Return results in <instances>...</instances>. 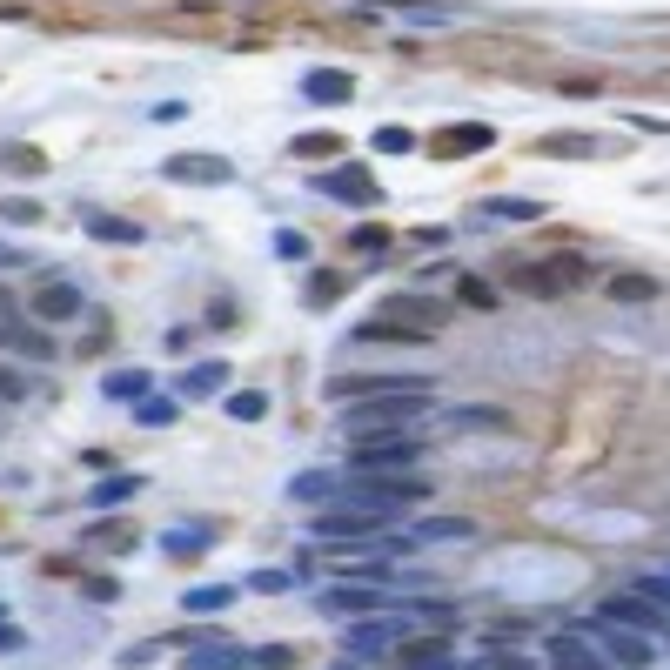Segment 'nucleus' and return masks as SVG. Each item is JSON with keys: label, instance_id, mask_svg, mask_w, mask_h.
Segmentation results:
<instances>
[{"label": "nucleus", "instance_id": "obj_14", "mask_svg": "<svg viewBox=\"0 0 670 670\" xmlns=\"http://www.w3.org/2000/svg\"><path fill=\"white\" fill-rule=\"evenodd\" d=\"M88 309V295L74 289V282H47L41 295H34V315H41V322H67V315H81Z\"/></svg>", "mask_w": 670, "mask_h": 670}, {"label": "nucleus", "instance_id": "obj_20", "mask_svg": "<svg viewBox=\"0 0 670 670\" xmlns=\"http://www.w3.org/2000/svg\"><path fill=\"white\" fill-rule=\"evenodd\" d=\"M208 543H215V530H208V523H175V530L161 536V550H168V557H201Z\"/></svg>", "mask_w": 670, "mask_h": 670}, {"label": "nucleus", "instance_id": "obj_24", "mask_svg": "<svg viewBox=\"0 0 670 670\" xmlns=\"http://www.w3.org/2000/svg\"><path fill=\"white\" fill-rule=\"evenodd\" d=\"M88 235H94V242H108V248H134V242H141V228L121 222V215H88Z\"/></svg>", "mask_w": 670, "mask_h": 670}, {"label": "nucleus", "instance_id": "obj_30", "mask_svg": "<svg viewBox=\"0 0 670 670\" xmlns=\"http://www.w3.org/2000/svg\"><path fill=\"white\" fill-rule=\"evenodd\" d=\"M503 409H449V429H503Z\"/></svg>", "mask_w": 670, "mask_h": 670}, {"label": "nucleus", "instance_id": "obj_42", "mask_svg": "<svg viewBox=\"0 0 670 670\" xmlns=\"http://www.w3.org/2000/svg\"><path fill=\"white\" fill-rule=\"evenodd\" d=\"M81 590H88L94 603H114V590H121V583H114V577H88V583H81Z\"/></svg>", "mask_w": 670, "mask_h": 670}, {"label": "nucleus", "instance_id": "obj_36", "mask_svg": "<svg viewBox=\"0 0 670 670\" xmlns=\"http://www.w3.org/2000/svg\"><path fill=\"white\" fill-rule=\"evenodd\" d=\"M536 155H597V141H583V134H550Z\"/></svg>", "mask_w": 670, "mask_h": 670}, {"label": "nucleus", "instance_id": "obj_16", "mask_svg": "<svg viewBox=\"0 0 670 670\" xmlns=\"http://www.w3.org/2000/svg\"><path fill=\"white\" fill-rule=\"evenodd\" d=\"M550 664H557V670H617V664H610V657H603V650H590V644H583L577 630L550 644Z\"/></svg>", "mask_w": 670, "mask_h": 670}, {"label": "nucleus", "instance_id": "obj_17", "mask_svg": "<svg viewBox=\"0 0 670 670\" xmlns=\"http://www.w3.org/2000/svg\"><path fill=\"white\" fill-rule=\"evenodd\" d=\"M469 536H476V523H469V516H423V523L409 530V543L423 550V543H469Z\"/></svg>", "mask_w": 670, "mask_h": 670}, {"label": "nucleus", "instance_id": "obj_13", "mask_svg": "<svg viewBox=\"0 0 670 670\" xmlns=\"http://www.w3.org/2000/svg\"><path fill=\"white\" fill-rule=\"evenodd\" d=\"M322 610L369 617V610H389V597H382V590H369V583H335V590H322Z\"/></svg>", "mask_w": 670, "mask_h": 670}, {"label": "nucleus", "instance_id": "obj_46", "mask_svg": "<svg viewBox=\"0 0 670 670\" xmlns=\"http://www.w3.org/2000/svg\"><path fill=\"white\" fill-rule=\"evenodd\" d=\"M335 670H356V664H335Z\"/></svg>", "mask_w": 670, "mask_h": 670}, {"label": "nucleus", "instance_id": "obj_31", "mask_svg": "<svg viewBox=\"0 0 670 670\" xmlns=\"http://www.w3.org/2000/svg\"><path fill=\"white\" fill-rule=\"evenodd\" d=\"M483 215H496V222H536V215H543V208H536V201H483Z\"/></svg>", "mask_w": 670, "mask_h": 670}, {"label": "nucleus", "instance_id": "obj_33", "mask_svg": "<svg viewBox=\"0 0 670 670\" xmlns=\"http://www.w3.org/2000/svg\"><path fill=\"white\" fill-rule=\"evenodd\" d=\"M610 295H617V302H650V295H657V282H650V275H617V282H610Z\"/></svg>", "mask_w": 670, "mask_h": 670}, {"label": "nucleus", "instance_id": "obj_22", "mask_svg": "<svg viewBox=\"0 0 670 670\" xmlns=\"http://www.w3.org/2000/svg\"><path fill=\"white\" fill-rule=\"evenodd\" d=\"M101 396L108 402H141L148 396V369H114V376H101Z\"/></svg>", "mask_w": 670, "mask_h": 670}, {"label": "nucleus", "instance_id": "obj_1", "mask_svg": "<svg viewBox=\"0 0 670 670\" xmlns=\"http://www.w3.org/2000/svg\"><path fill=\"white\" fill-rule=\"evenodd\" d=\"M429 409V396H369V402H349L342 409V429L356 443H376V436H402Z\"/></svg>", "mask_w": 670, "mask_h": 670}, {"label": "nucleus", "instance_id": "obj_15", "mask_svg": "<svg viewBox=\"0 0 670 670\" xmlns=\"http://www.w3.org/2000/svg\"><path fill=\"white\" fill-rule=\"evenodd\" d=\"M496 134L483 128V121H456V128H443V141H436V155L443 161H456V155H483Z\"/></svg>", "mask_w": 670, "mask_h": 670}, {"label": "nucleus", "instance_id": "obj_2", "mask_svg": "<svg viewBox=\"0 0 670 670\" xmlns=\"http://www.w3.org/2000/svg\"><path fill=\"white\" fill-rule=\"evenodd\" d=\"M449 322L443 302H429V295H396L389 309L376 315V322H362V335L369 342H382V335H402V342H423V335H436Z\"/></svg>", "mask_w": 670, "mask_h": 670}, {"label": "nucleus", "instance_id": "obj_10", "mask_svg": "<svg viewBox=\"0 0 670 670\" xmlns=\"http://www.w3.org/2000/svg\"><path fill=\"white\" fill-rule=\"evenodd\" d=\"M356 94V81H349V67H315L309 81H302V101H315V108H342Z\"/></svg>", "mask_w": 670, "mask_h": 670}, {"label": "nucleus", "instance_id": "obj_27", "mask_svg": "<svg viewBox=\"0 0 670 670\" xmlns=\"http://www.w3.org/2000/svg\"><path fill=\"white\" fill-rule=\"evenodd\" d=\"M134 423H148V429H168V423H175V396H155V389H148V396L134 402Z\"/></svg>", "mask_w": 670, "mask_h": 670}, {"label": "nucleus", "instance_id": "obj_23", "mask_svg": "<svg viewBox=\"0 0 670 670\" xmlns=\"http://www.w3.org/2000/svg\"><path fill=\"white\" fill-rule=\"evenodd\" d=\"M81 543H88V550H134V523H88V530H81Z\"/></svg>", "mask_w": 670, "mask_h": 670}, {"label": "nucleus", "instance_id": "obj_28", "mask_svg": "<svg viewBox=\"0 0 670 670\" xmlns=\"http://www.w3.org/2000/svg\"><path fill=\"white\" fill-rule=\"evenodd\" d=\"M222 409L235 416V423H262V416H268V396H262V389H235Z\"/></svg>", "mask_w": 670, "mask_h": 670}, {"label": "nucleus", "instance_id": "obj_47", "mask_svg": "<svg viewBox=\"0 0 670 670\" xmlns=\"http://www.w3.org/2000/svg\"><path fill=\"white\" fill-rule=\"evenodd\" d=\"M0 617H7V610H0Z\"/></svg>", "mask_w": 670, "mask_h": 670}, {"label": "nucleus", "instance_id": "obj_34", "mask_svg": "<svg viewBox=\"0 0 670 670\" xmlns=\"http://www.w3.org/2000/svg\"><path fill=\"white\" fill-rule=\"evenodd\" d=\"M295 583H302V570H255V577H248V590L275 597V590H295Z\"/></svg>", "mask_w": 670, "mask_h": 670}, {"label": "nucleus", "instance_id": "obj_40", "mask_svg": "<svg viewBox=\"0 0 670 670\" xmlns=\"http://www.w3.org/2000/svg\"><path fill=\"white\" fill-rule=\"evenodd\" d=\"M0 215H7V222H41V208H34V201H21V195L0 201Z\"/></svg>", "mask_w": 670, "mask_h": 670}, {"label": "nucleus", "instance_id": "obj_3", "mask_svg": "<svg viewBox=\"0 0 670 670\" xmlns=\"http://www.w3.org/2000/svg\"><path fill=\"white\" fill-rule=\"evenodd\" d=\"M416 463H423L416 436H376V443H356V456H349L356 476H416Z\"/></svg>", "mask_w": 670, "mask_h": 670}, {"label": "nucleus", "instance_id": "obj_29", "mask_svg": "<svg viewBox=\"0 0 670 670\" xmlns=\"http://www.w3.org/2000/svg\"><path fill=\"white\" fill-rule=\"evenodd\" d=\"M335 148H342V141H335L329 128H315V134H295V141H289V155H295V161H322V155H335Z\"/></svg>", "mask_w": 670, "mask_h": 670}, {"label": "nucleus", "instance_id": "obj_18", "mask_svg": "<svg viewBox=\"0 0 670 670\" xmlns=\"http://www.w3.org/2000/svg\"><path fill=\"white\" fill-rule=\"evenodd\" d=\"M342 496V476H329V469H302L289 483V503H335Z\"/></svg>", "mask_w": 670, "mask_h": 670}, {"label": "nucleus", "instance_id": "obj_43", "mask_svg": "<svg viewBox=\"0 0 670 670\" xmlns=\"http://www.w3.org/2000/svg\"><path fill=\"white\" fill-rule=\"evenodd\" d=\"M0 396H27V382L14 376V369H0Z\"/></svg>", "mask_w": 670, "mask_h": 670}, {"label": "nucleus", "instance_id": "obj_35", "mask_svg": "<svg viewBox=\"0 0 670 670\" xmlns=\"http://www.w3.org/2000/svg\"><path fill=\"white\" fill-rule=\"evenodd\" d=\"M295 664V650L289 644H262V650H248V670H289Z\"/></svg>", "mask_w": 670, "mask_h": 670}, {"label": "nucleus", "instance_id": "obj_25", "mask_svg": "<svg viewBox=\"0 0 670 670\" xmlns=\"http://www.w3.org/2000/svg\"><path fill=\"white\" fill-rule=\"evenodd\" d=\"M215 389H228V362H195L188 369V382H181V396L195 402V396H215Z\"/></svg>", "mask_w": 670, "mask_h": 670}, {"label": "nucleus", "instance_id": "obj_37", "mask_svg": "<svg viewBox=\"0 0 670 670\" xmlns=\"http://www.w3.org/2000/svg\"><path fill=\"white\" fill-rule=\"evenodd\" d=\"M275 255H282V262H309V235H302V228H282V235H275Z\"/></svg>", "mask_w": 670, "mask_h": 670}, {"label": "nucleus", "instance_id": "obj_38", "mask_svg": "<svg viewBox=\"0 0 670 670\" xmlns=\"http://www.w3.org/2000/svg\"><path fill=\"white\" fill-rule=\"evenodd\" d=\"M335 295H342V275H335V268H322V275L309 282V302H315V309H329Z\"/></svg>", "mask_w": 670, "mask_h": 670}, {"label": "nucleus", "instance_id": "obj_39", "mask_svg": "<svg viewBox=\"0 0 670 670\" xmlns=\"http://www.w3.org/2000/svg\"><path fill=\"white\" fill-rule=\"evenodd\" d=\"M349 242H356V255H382V248L396 242V235H389V228H376V222H369V228H356V235H349Z\"/></svg>", "mask_w": 670, "mask_h": 670}, {"label": "nucleus", "instance_id": "obj_6", "mask_svg": "<svg viewBox=\"0 0 670 670\" xmlns=\"http://www.w3.org/2000/svg\"><path fill=\"white\" fill-rule=\"evenodd\" d=\"M402 644H409V617H402V610L342 630V650H349V657H376V650H402Z\"/></svg>", "mask_w": 670, "mask_h": 670}, {"label": "nucleus", "instance_id": "obj_19", "mask_svg": "<svg viewBox=\"0 0 670 670\" xmlns=\"http://www.w3.org/2000/svg\"><path fill=\"white\" fill-rule=\"evenodd\" d=\"M181 670H248V650L242 644H195Z\"/></svg>", "mask_w": 670, "mask_h": 670}, {"label": "nucleus", "instance_id": "obj_41", "mask_svg": "<svg viewBox=\"0 0 670 670\" xmlns=\"http://www.w3.org/2000/svg\"><path fill=\"white\" fill-rule=\"evenodd\" d=\"M637 590H644V597L657 603V610H670V577H644V583H637Z\"/></svg>", "mask_w": 670, "mask_h": 670}, {"label": "nucleus", "instance_id": "obj_7", "mask_svg": "<svg viewBox=\"0 0 670 670\" xmlns=\"http://www.w3.org/2000/svg\"><path fill=\"white\" fill-rule=\"evenodd\" d=\"M161 175L188 181V188H228V181H235V161H222V155H168Z\"/></svg>", "mask_w": 670, "mask_h": 670}, {"label": "nucleus", "instance_id": "obj_32", "mask_svg": "<svg viewBox=\"0 0 670 670\" xmlns=\"http://www.w3.org/2000/svg\"><path fill=\"white\" fill-rule=\"evenodd\" d=\"M416 148V134L402 128V121H389V128H376V155H409Z\"/></svg>", "mask_w": 670, "mask_h": 670}, {"label": "nucleus", "instance_id": "obj_11", "mask_svg": "<svg viewBox=\"0 0 670 670\" xmlns=\"http://www.w3.org/2000/svg\"><path fill=\"white\" fill-rule=\"evenodd\" d=\"M510 282H516V289H536V295H563V289H570V282H577V262H563V255H557V262L516 268Z\"/></svg>", "mask_w": 670, "mask_h": 670}, {"label": "nucleus", "instance_id": "obj_45", "mask_svg": "<svg viewBox=\"0 0 670 670\" xmlns=\"http://www.w3.org/2000/svg\"><path fill=\"white\" fill-rule=\"evenodd\" d=\"M0 650H21V630H7V624H0Z\"/></svg>", "mask_w": 670, "mask_h": 670}, {"label": "nucleus", "instance_id": "obj_12", "mask_svg": "<svg viewBox=\"0 0 670 670\" xmlns=\"http://www.w3.org/2000/svg\"><path fill=\"white\" fill-rule=\"evenodd\" d=\"M369 530H382V516L356 510V503H335V510L315 516V536H369Z\"/></svg>", "mask_w": 670, "mask_h": 670}, {"label": "nucleus", "instance_id": "obj_4", "mask_svg": "<svg viewBox=\"0 0 670 670\" xmlns=\"http://www.w3.org/2000/svg\"><path fill=\"white\" fill-rule=\"evenodd\" d=\"M429 376H335L329 402H369V396H429Z\"/></svg>", "mask_w": 670, "mask_h": 670}, {"label": "nucleus", "instance_id": "obj_21", "mask_svg": "<svg viewBox=\"0 0 670 670\" xmlns=\"http://www.w3.org/2000/svg\"><path fill=\"white\" fill-rule=\"evenodd\" d=\"M228 603H235V583H201V590L181 597V610H188V617H215V610H228Z\"/></svg>", "mask_w": 670, "mask_h": 670}, {"label": "nucleus", "instance_id": "obj_44", "mask_svg": "<svg viewBox=\"0 0 670 670\" xmlns=\"http://www.w3.org/2000/svg\"><path fill=\"white\" fill-rule=\"evenodd\" d=\"M423 670H483V664H456V657H436V664H423Z\"/></svg>", "mask_w": 670, "mask_h": 670}, {"label": "nucleus", "instance_id": "obj_8", "mask_svg": "<svg viewBox=\"0 0 670 670\" xmlns=\"http://www.w3.org/2000/svg\"><path fill=\"white\" fill-rule=\"evenodd\" d=\"M597 630V644H603V657H610V664H624V670H644L650 664V637L644 630H624V624H590Z\"/></svg>", "mask_w": 670, "mask_h": 670}, {"label": "nucleus", "instance_id": "obj_5", "mask_svg": "<svg viewBox=\"0 0 670 670\" xmlns=\"http://www.w3.org/2000/svg\"><path fill=\"white\" fill-rule=\"evenodd\" d=\"M315 188H322L329 201H349V208H376V201H382L376 175H369L362 161H335V168H322V175H315Z\"/></svg>", "mask_w": 670, "mask_h": 670}, {"label": "nucleus", "instance_id": "obj_9", "mask_svg": "<svg viewBox=\"0 0 670 670\" xmlns=\"http://www.w3.org/2000/svg\"><path fill=\"white\" fill-rule=\"evenodd\" d=\"M597 617H603V624H624V630H644V637H650V630H664V610H657L650 597H610Z\"/></svg>", "mask_w": 670, "mask_h": 670}, {"label": "nucleus", "instance_id": "obj_26", "mask_svg": "<svg viewBox=\"0 0 670 670\" xmlns=\"http://www.w3.org/2000/svg\"><path fill=\"white\" fill-rule=\"evenodd\" d=\"M128 496H141V476H108V483H94L88 510H114V503H128Z\"/></svg>", "mask_w": 670, "mask_h": 670}]
</instances>
